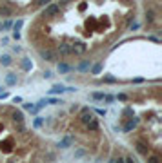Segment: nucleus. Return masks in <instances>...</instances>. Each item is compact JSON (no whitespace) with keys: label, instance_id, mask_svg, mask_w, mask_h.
I'll list each match as a JSON object with an SVG mask.
<instances>
[{"label":"nucleus","instance_id":"nucleus-1","mask_svg":"<svg viewBox=\"0 0 162 163\" xmlns=\"http://www.w3.org/2000/svg\"><path fill=\"white\" fill-rule=\"evenodd\" d=\"M38 54H40V58H42L44 62H49V64L58 62V54H56L55 49H40Z\"/></svg>","mask_w":162,"mask_h":163},{"label":"nucleus","instance_id":"nucleus-2","mask_svg":"<svg viewBox=\"0 0 162 163\" xmlns=\"http://www.w3.org/2000/svg\"><path fill=\"white\" fill-rule=\"evenodd\" d=\"M58 11H60V4H55V2H51L49 6H46L44 7V16L46 18H53L55 15H58Z\"/></svg>","mask_w":162,"mask_h":163},{"label":"nucleus","instance_id":"nucleus-3","mask_svg":"<svg viewBox=\"0 0 162 163\" xmlns=\"http://www.w3.org/2000/svg\"><path fill=\"white\" fill-rule=\"evenodd\" d=\"M135 149H137V152L142 154V156H148V154H150V145H148V143H144L142 140L135 141Z\"/></svg>","mask_w":162,"mask_h":163},{"label":"nucleus","instance_id":"nucleus-4","mask_svg":"<svg viewBox=\"0 0 162 163\" xmlns=\"http://www.w3.org/2000/svg\"><path fill=\"white\" fill-rule=\"evenodd\" d=\"M87 51V45L82 42H75L71 43V54H84Z\"/></svg>","mask_w":162,"mask_h":163},{"label":"nucleus","instance_id":"nucleus-5","mask_svg":"<svg viewBox=\"0 0 162 163\" xmlns=\"http://www.w3.org/2000/svg\"><path fill=\"white\" fill-rule=\"evenodd\" d=\"M93 118H95V116H93V112H91L89 109H82V112H80V116H78L80 123H84V125H87Z\"/></svg>","mask_w":162,"mask_h":163},{"label":"nucleus","instance_id":"nucleus-6","mask_svg":"<svg viewBox=\"0 0 162 163\" xmlns=\"http://www.w3.org/2000/svg\"><path fill=\"white\" fill-rule=\"evenodd\" d=\"M11 15H13V4H11V2H7V4H2V6H0V16L9 18Z\"/></svg>","mask_w":162,"mask_h":163},{"label":"nucleus","instance_id":"nucleus-7","mask_svg":"<svg viewBox=\"0 0 162 163\" xmlns=\"http://www.w3.org/2000/svg\"><path fill=\"white\" fill-rule=\"evenodd\" d=\"M62 54V56H69L71 54V43L67 42H60L58 43V49H56V54Z\"/></svg>","mask_w":162,"mask_h":163},{"label":"nucleus","instance_id":"nucleus-8","mask_svg":"<svg viewBox=\"0 0 162 163\" xmlns=\"http://www.w3.org/2000/svg\"><path fill=\"white\" fill-rule=\"evenodd\" d=\"M139 123H140V118H131L130 121L122 127V130H124V132H131V130H135L139 127Z\"/></svg>","mask_w":162,"mask_h":163},{"label":"nucleus","instance_id":"nucleus-9","mask_svg":"<svg viewBox=\"0 0 162 163\" xmlns=\"http://www.w3.org/2000/svg\"><path fill=\"white\" fill-rule=\"evenodd\" d=\"M73 141H75L73 136H64L62 140L56 143V147H58V149H69V147H73Z\"/></svg>","mask_w":162,"mask_h":163},{"label":"nucleus","instance_id":"nucleus-10","mask_svg":"<svg viewBox=\"0 0 162 163\" xmlns=\"http://www.w3.org/2000/svg\"><path fill=\"white\" fill-rule=\"evenodd\" d=\"M91 60H84V62H80V64L78 65H75V67H73V69H75V71H80V73H86V71H89V69H91Z\"/></svg>","mask_w":162,"mask_h":163},{"label":"nucleus","instance_id":"nucleus-11","mask_svg":"<svg viewBox=\"0 0 162 163\" xmlns=\"http://www.w3.org/2000/svg\"><path fill=\"white\" fill-rule=\"evenodd\" d=\"M66 93V87L62 84H55L49 91H47V94H64Z\"/></svg>","mask_w":162,"mask_h":163},{"label":"nucleus","instance_id":"nucleus-12","mask_svg":"<svg viewBox=\"0 0 162 163\" xmlns=\"http://www.w3.org/2000/svg\"><path fill=\"white\" fill-rule=\"evenodd\" d=\"M11 120H13L15 123H18V125H20L22 121H24V112H22V111H17V109H15V111H11Z\"/></svg>","mask_w":162,"mask_h":163},{"label":"nucleus","instance_id":"nucleus-13","mask_svg":"<svg viewBox=\"0 0 162 163\" xmlns=\"http://www.w3.org/2000/svg\"><path fill=\"white\" fill-rule=\"evenodd\" d=\"M56 71H58L60 75H66V73L73 71V65H69V64H64V62H60V64L56 65Z\"/></svg>","mask_w":162,"mask_h":163},{"label":"nucleus","instance_id":"nucleus-14","mask_svg":"<svg viewBox=\"0 0 162 163\" xmlns=\"http://www.w3.org/2000/svg\"><path fill=\"white\" fill-rule=\"evenodd\" d=\"M6 85H17V82H18V76L15 75V73H9V75H6Z\"/></svg>","mask_w":162,"mask_h":163},{"label":"nucleus","instance_id":"nucleus-15","mask_svg":"<svg viewBox=\"0 0 162 163\" xmlns=\"http://www.w3.org/2000/svg\"><path fill=\"white\" fill-rule=\"evenodd\" d=\"M102 69H104V64L102 62H98V64H95V65H91V75H100L102 73Z\"/></svg>","mask_w":162,"mask_h":163},{"label":"nucleus","instance_id":"nucleus-16","mask_svg":"<svg viewBox=\"0 0 162 163\" xmlns=\"http://www.w3.org/2000/svg\"><path fill=\"white\" fill-rule=\"evenodd\" d=\"M11 64H13V60H11L9 54H2V56H0V65H4V67H9Z\"/></svg>","mask_w":162,"mask_h":163},{"label":"nucleus","instance_id":"nucleus-17","mask_svg":"<svg viewBox=\"0 0 162 163\" xmlns=\"http://www.w3.org/2000/svg\"><path fill=\"white\" fill-rule=\"evenodd\" d=\"M86 127H87V130H89V132H95V130H98V120L93 118V120H91V121L86 125Z\"/></svg>","mask_w":162,"mask_h":163},{"label":"nucleus","instance_id":"nucleus-18","mask_svg":"<svg viewBox=\"0 0 162 163\" xmlns=\"http://www.w3.org/2000/svg\"><path fill=\"white\" fill-rule=\"evenodd\" d=\"M20 65H22V69H24V71H31V69H33V64H31V60H29V58H22Z\"/></svg>","mask_w":162,"mask_h":163},{"label":"nucleus","instance_id":"nucleus-19","mask_svg":"<svg viewBox=\"0 0 162 163\" xmlns=\"http://www.w3.org/2000/svg\"><path fill=\"white\" fill-rule=\"evenodd\" d=\"M44 121H46V118H42V116H37V118L33 120V127H35V129H40V127L44 125Z\"/></svg>","mask_w":162,"mask_h":163},{"label":"nucleus","instance_id":"nucleus-20","mask_svg":"<svg viewBox=\"0 0 162 163\" xmlns=\"http://www.w3.org/2000/svg\"><path fill=\"white\" fill-rule=\"evenodd\" d=\"M146 22H148V24H153V22H155V11H151V9L146 11Z\"/></svg>","mask_w":162,"mask_h":163},{"label":"nucleus","instance_id":"nucleus-21","mask_svg":"<svg viewBox=\"0 0 162 163\" xmlns=\"http://www.w3.org/2000/svg\"><path fill=\"white\" fill-rule=\"evenodd\" d=\"M89 98H91V100H97V102H100V100H104V98H106V93H91V94H89Z\"/></svg>","mask_w":162,"mask_h":163},{"label":"nucleus","instance_id":"nucleus-22","mask_svg":"<svg viewBox=\"0 0 162 163\" xmlns=\"http://www.w3.org/2000/svg\"><path fill=\"white\" fill-rule=\"evenodd\" d=\"M58 103H62L60 98H46V105H58Z\"/></svg>","mask_w":162,"mask_h":163},{"label":"nucleus","instance_id":"nucleus-23","mask_svg":"<svg viewBox=\"0 0 162 163\" xmlns=\"http://www.w3.org/2000/svg\"><path fill=\"white\" fill-rule=\"evenodd\" d=\"M22 107L26 109V111H29L31 114H37V112H38V111H37V107H35V103H24Z\"/></svg>","mask_w":162,"mask_h":163},{"label":"nucleus","instance_id":"nucleus-24","mask_svg":"<svg viewBox=\"0 0 162 163\" xmlns=\"http://www.w3.org/2000/svg\"><path fill=\"white\" fill-rule=\"evenodd\" d=\"M148 163H160V156L159 154H150L148 156Z\"/></svg>","mask_w":162,"mask_h":163},{"label":"nucleus","instance_id":"nucleus-25","mask_svg":"<svg viewBox=\"0 0 162 163\" xmlns=\"http://www.w3.org/2000/svg\"><path fill=\"white\" fill-rule=\"evenodd\" d=\"M22 25H24V20H22V18L20 20H17L15 24H13V33H18L22 29Z\"/></svg>","mask_w":162,"mask_h":163},{"label":"nucleus","instance_id":"nucleus-26","mask_svg":"<svg viewBox=\"0 0 162 163\" xmlns=\"http://www.w3.org/2000/svg\"><path fill=\"white\" fill-rule=\"evenodd\" d=\"M102 82H106V84H117V78L115 76H104Z\"/></svg>","mask_w":162,"mask_h":163},{"label":"nucleus","instance_id":"nucleus-27","mask_svg":"<svg viewBox=\"0 0 162 163\" xmlns=\"http://www.w3.org/2000/svg\"><path fill=\"white\" fill-rule=\"evenodd\" d=\"M35 107H37V111H40L42 107H46V98L40 100V102H37V105H35Z\"/></svg>","mask_w":162,"mask_h":163},{"label":"nucleus","instance_id":"nucleus-28","mask_svg":"<svg viewBox=\"0 0 162 163\" xmlns=\"http://www.w3.org/2000/svg\"><path fill=\"white\" fill-rule=\"evenodd\" d=\"M37 4H38V6H42V7H46V6H49L51 2H49V0H37Z\"/></svg>","mask_w":162,"mask_h":163},{"label":"nucleus","instance_id":"nucleus-29","mask_svg":"<svg viewBox=\"0 0 162 163\" xmlns=\"http://www.w3.org/2000/svg\"><path fill=\"white\" fill-rule=\"evenodd\" d=\"M11 25H13V22H11V20H6L4 24H2V29H9Z\"/></svg>","mask_w":162,"mask_h":163},{"label":"nucleus","instance_id":"nucleus-30","mask_svg":"<svg viewBox=\"0 0 162 163\" xmlns=\"http://www.w3.org/2000/svg\"><path fill=\"white\" fill-rule=\"evenodd\" d=\"M95 112L98 116H106V109H95Z\"/></svg>","mask_w":162,"mask_h":163},{"label":"nucleus","instance_id":"nucleus-31","mask_svg":"<svg viewBox=\"0 0 162 163\" xmlns=\"http://www.w3.org/2000/svg\"><path fill=\"white\" fill-rule=\"evenodd\" d=\"M44 78H53V71H44Z\"/></svg>","mask_w":162,"mask_h":163},{"label":"nucleus","instance_id":"nucleus-32","mask_svg":"<svg viewBox=\"0 0 162 163\" xmlns=\"http://www.w3.org/2000/svg\"><path fill=\"white\" fill-rule=\"evenodd\" d=\"M78 89L76 87H73V85H69V87H66V93H76Z\"/></svg>","mask_w":162,"mask_h":163},{"label":"nucleus","instance_id":"nucleus-33","mask_svg":"<svg viewBox=\"0 0 162 163\" xmlns=\"http://www.w3.org/2000/svg\"><path fill=\"white\" fill-rule=\"evenodd\" d=\"M84 154H86V152L82 151V149H78V151L75 152V158H82V156H84Z\"/></svg>","mask_w":162,"mask_h":163},{"label":"nucleus","instance_id":"nucleus-34","mask_svg":"<svg viewBox=\"0 0 162 163\" xmlns=\"http://www.w3.org/2000/svg\"><path fill=\"white\" fill-rule=\"evenodd\" d=\"M104 100H106V102H108V103H111V102H113V100H115V96H111V94H106V98H104Z\"/></svg>","mask_w":162,"mask_h":163},{"label":"nucleus","instance_id":"nucleus-35","mask_svg":"<svg viewBox=\"0 0 162 163\" xmlns=\"http://www.w3.org/2000/svg\"><path fill=\"white\" fill-rule=\"evenodd\" d=\"M124 163H137V161H135L131 156H128V158H124Z\"/></svg>","mask_w":162,"mask_h":163},{"label":"nucleus","instance_id":"nucleus-36","mask_svg":"<svg viewBox=\"0 0 162 163\" xmlns=\"http://www.w3.org/2000/svg\"><path fill=\"white\" fill-rule=\"evenodd\" d=\"M117 98H119L120 102H126V100H128V96H126V94H119Z\"/></svg>","mask_w":162,"mask_h":163},{"label":"nucleus","instance_id":"nucleus-37","mask_svg":"<svg viewBox=\"0 0 162 163\" xmlns=\"http://www.w3.org/2000/svg\"><path fill=\"white\" fill-rule=\"evenodd\" d=\"M6 98H7V93H6V91H2V93H0V100H6Z\"/></svg>","mask_w":162,"mask_h":163},{"label":"nucleus","instance_id":"nucleus-38","mask_svg":"<svg viewBox=\"0 0 162 163\" xmlns=\"http://www.w3.org/2000/svg\"><path fill=\"white\" fill-rule=\"evenodd\" d=\"M13 102H15V103H20L22 98H20V96H15V98H13Z\"/></svg>","mask_w":162,"mask_h":163},{"label":"nucleus","instance_id":"nucleus-39","mask_svg":"<svg viewBox=\"0 0 162 163\" xmlns=\"http://www.w3.org/2000/svg\"><path fill=\"white\" fill-rule=\"evenodd\" d=\"M115 163H124V158H119V160H115Z\"/></svg>","mask_w":162,"mask_h":163},{"label":"nucleus","instance_id":"nucleus-40","mask_svg":"<svg viewBox=\"0 0 162 163\" xmlns=\"http://www.w3.org/2000/svg\"><path fill=\"white\" fill-rule=\"evenodd\" d=\"M0 31H2V24H0Z\"/></svg>","mask_w":162,"mask_h":163}]
</instances>
